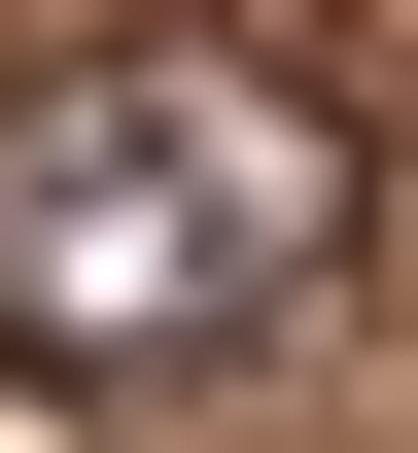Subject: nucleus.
Here are the masks:
<instances>
[{"label":"nucleus","instance_id":"obj_1","mask_svg":"<svg viewBox=\"0 0 418 453\" xmlns=\"http://www.w3.org/2000/svg\"><path fill=\"white\" fill-rule=\"evenodd\" d=\"M349 244H384V140H349V70H279V35H105V70L0 105V349H35V384H209V349H279Z\"/></svg>","mask_w":418,"mask_h":453}]
</instances>
